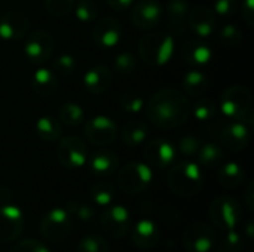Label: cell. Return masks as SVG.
I'll return each instance as SVG.
<instances>
[{"label": "cell", "mask_w": 254, "mask_h": 252, "mask_svg": "<svg viewBox=\"0 0 254 252\" xmlns=\"http://www.w3.org/2000/svg\"><path fill=\"white\" fill-rule=\"evenodd\" d=\"M73 9L80 22H92L98 16V4L95 0H79L74 3Z\"/></svg>", "instance_id": "obj_35"}, {"label": "cell", "mask_w": 254, "mask_h": 252, "mask_svg": "<svg viewBox=\"0 0 254 252\" xmlns=\"http://www.w3.org/2000/svg\"><path fill=\"white\" fill-rule=\"evenodd\" d=\"M208 215L211 223L217 229L228 232V230H234L240 224L243 212H241V205L238 203L237 199L231 196H219L211 202Z\"/></svg>", "instance_id": "obj_7"}, {"label": "cell", "mask_w": 254, "mask_h": 252, "mask_svg": "<svg viewBox=\"0 0 254 252\" xmlns=\"http://www.w3.org/2000/svg\"><path fill=\"white\" fill-rule=\"evenodd\" d=\"M86 163L94 175L109 177L116 172V169L119 166V157L113 151L100 150V151H95L92 156H88Z\"/></svg>", "instance_id": "obj_23"}, {"label": "cell", "mask_w": 254, "mask_h": 252, "mask_svg": "<svg viewBox=\"0 0 254 252\" xmlns=\"http://www.w3.org/2000/svg\"><path fill=\"white\" fill-rule=\"evenodd\" d=\"M196 156H198L199 165L204 166V168H208V169L220 166L222 162H223V157H225L222 147L219 144H216V143L202 144Z\"/></svg>", "instance_id": "obj_30"}, {"label": "cell", "mask_w": 254, "mask_h": 252, "mask_svg": "<svg viewBox=\"0 0 254 252\" xmlns=\"http://www.w3.org/2000/svg\"><path fill=\"white\" fill-rule=\"evenodd\" d=\"M58 88L57 76L52 70L49 68H37L33 76H31V89L39 95V97H51Z\"/></svg>", "instance_id": "obj_25"}, {"label": "cell", "mask_w": 254, "mask_h": 252, "mask_svg": "<svg viewBox=\"0 0 254 252\" xmlns=\"http://www.w3.org/2000/svg\"><path fill=\"white\" fill-rule=\"evenodd\" d=\"M83 134L91 144L106 147L115 143L118 137V126L107 116H95L85 123Z\"/></svg>", "instance_id": "obj_12"}, {"label": "cell", "mask_w": 254, "mask_h": 252, "mask_svg": "<svg viewBox=\"0 0 254 252\" xmlns=\"http://www.w3.org/2000/svg\"><path fill=\"white\" fill-rule=\"evenodd\" d=\"M106 1L112 9H115L118 12L127 10L128 7H131L134 4V0H106Z\"/></svg>", "instance_id": "obj_47"}, {"label": "cell", "mask_w": 254, "mask_h": 252, "mask_svg": "<svg viewBox=\"0 0 254 252\" xmlns=\"http://www.w3.org/2000/svg\"><path fill=\"white\" fill-rule=\"evenodd\" d=\"M76 58L70 53L60 55L54 62H52V71L60 74V76H71L76 70Z\"/></svg>", "instance_id": "obj_37"}, {"label": "cell", "mask_w": 254, "mask_h": 252, "mask_svg": "<svg viewBox=\"0 0 254 252\" xmlns=\"http://www.w3.org/2000/svg\"><path fill=\"white\" fill-rule=\"evenodd\" d=\"M89 196H91L94 203H97L100 206H109L115 198V189L110 183L101 181V183H97L91 187Z\"/></svg>", "instance_id": "obj_33"}, {"label": "cell", "mask_w": 254, "mask_h": 252, "mask_svg": "<svg viewBox=\"0 0 254 252\" xmlns=\"http://www.w3.org/2000/svg\"><path fill=\"white\" fill-rule=\"evenodd\" d=\"M190 111L199 122H208L211 120L217 113V105L211 98L207 97H198L193 107H190Z\"/></svg>", "instance_id": "obj_32"}, {"label": "cell", "mask_w": 254, "mask_h": 252, "mask_svg": "<svg viewBox=\"0 0 254 252\" xmlns=\"http://www.w3.org/2000/svg\"><path fill=\"white\" fill-rule=\"evenodd\" d=\"M146 114L149 120L159 128H179L185 125L190 116V102L183 92L165 88L149 98Z\"/></svg>", "instance_id": "obj_1"}, {"label": "cell", "mask_w": 254, "mask_h": 252, "mask_svg": "<svg viewBox=\"0 0 254 252\" xmlns=\"http://www.w3.org/2000/svg\"><path fill=\"white\" fill-rule=\"evenodd\" d=\"M162 18V6L158 0H140L134 4L131 21L138 30L155 28Z\"/></svg>", "instance_id": "obj_16"}, {"label": "cell", "mask_w": 254, "mask_h": 252, "mask_svg": "<svg viewBox=\"0 0 254 252\" xmlns=\"http://www.w3.org/2000/svg\"><path fill=\"white\" fill-rule=\"evenodd\" d=\"M7 252H51L49 248L37 239H24L16 242Z\"/></svg>", "instance_id": "obj_44"}, {"label": "cell", "mask_w": 254, "mask_h": 252, "mask_svg": "<svg viewBox=\"0 0 254 252\" xmlns=\"http://www.w3.org/2000/svg\"><path fill=\"white\" fill-rule=\"evenodd\" d=\"M30 19L18 10H9L0 16V39L3 40H19L27 36Z\"/></svg>", "instance_id": "obj_18"}, {"label": "cell", "mask_w": 254, "mask_h": 252, "mask_svg": "<svg viewBox=\"0 0 254 252\" xmlns=\"http://www.w3.org/2000/svg\"><path fill=\"white\" fill-rule=\"evenodd\" d=\"M204 177L198 163L185 160L174 165L168 175L167 184L168 189L179 198H193L202 189Z\"/></svg>", "instance_id": "obj_2"}, {"label": "cell", "mask_w": 254, "mask_h": 252, "mask_svg": "<svg viewBox=\"0 0 254 252\" xmlns=\"http://www.w3.org/2000/svg\"><path fill=\"white\" fill-rule=\"evenodd\" d=\"M24 226V214L18 206L10 203L0 206V244H9L18 239Z\"/></svg>", "instance_id": "obj_13"}, {"label": "cell", "mask_w": 254, "mask_h": 252, "mask_svg": "<svg viewBox=\"0 0 254 252\" xmlns=\"http://www.w3.org/2000/svg\"><path fill=\"white\" fill-rule=\"evenodd\" d=\"M250 141V128L246 122L232 120L220 132V143L225 149L231 151H241L247 147Z\"/></svg>", "instance_id": "obj_19"}, {"label": "cell", "mask_w": 254, "mask_h": 252, "mask_svg": "<svg viewBox=\"0 0 254 252\" xmlns=\"http://www.w3.org/2000/svg\"><path fill=\"white\" fill-rule=\"evenodd\" d=\"M182 56L186 64L199 67L205 65L213 58V49L211 46L201 37L189 39L182 46Z\"/></svg>", "instance_id": "obj_20"}, {"label": "cell", "mask_w": 254, "mask_h": 252, "mask_svg": "<svg viewBox=\"0 0 254 252\" xmlns=\"http://www.w3.org/2000/svg\"><path fill=\"white\" fill-rule=\"evenodd\" d=\"M12 198H13V192L7 186H0V203L6 205L12 201Z\"/></svg>", "instance_id": "obj_49"}, {"label": "cell", "mask_w": 254, "mask_h": 252, "mask_svg": "<svg viewBox=\"0 0 254 252\" xmlns=\"http://www.w3.org/2000/svg\"><path fill=\"white\" fill-rule=\"evenodd\" d=\"M36 134L46 143L57 141L61 137V122L54 116H42L36 122Z\"/></svg>", "instance_id": "obj_29"}, {"label": "cell", "mask_w": 254, "mask_h": 252, "mask_svg": "<svg viewBox=\"0 0 254 252\" xmlns=\"http://www.w3.org/2000/svg\"><path fill=\"white\" fill-rule=\"evenodd\" d=\"M243 250H244V238L235 229L228 230L217 245V252H241Z\"/></svg>", "instance_id": "obj_36"}, {"label": "cell", "mask_w": 254, "mask_h": 252, "mask_svg": "<svg viewBox=\"0 0 254 252\" xmlns=\"http://www.w3.org/2000/svg\"><path fill=\"white\" fill-rule=\"evenodd\" d=\"M238 6H240V0H216L213 10L219 16H232L235 15Z\"/></svg>", "instance_id": "obj_45"}, {"label": "cell", "mask_w": 254, "mask_h": 252, "mask_svg": "<svg viewBox=\"0 0 254 252\" xmlns=\"http://www.w3.org/2000/svg\"><path fill=\"white\" fill-rule=\"evenodd\" d=\"M91 36H92L94 43L98 48H101V49H112L121 40V36H122L121 22L115 16H112V15L101 16L95 22V25L92 27Z\"/></svg>", "instance_id": "obj_14"}, {"label": "cell", "mask_w": 254, "mask_h": 252, "mask_svg": "<svg viewBox=\"0 0 254 252\" xmlns=\"http://www.w3.org/2000/svg\"><path fill=\"white\" fill-rule=\"evenodd\" d=\"M210 83V80H208V77L202 73V71H199V70H190V71H188L185 76H183V79H182V86H183V91L188 94V95H190V97H202L205 92H207V89H208V85Z\"/></svg>", "instance_id": "obj_27"}, {"label": "cell", "mask_w": 254, "mask_h": 252, "mask_svg": "<svg viewBox=\"0 0 254 252\" xmlns=\"http://www.w3.org/2000/svg\"><path fill=\"white\" fill-rule=\"evenodd\" d=\"M174 53V39L165 31H152L138 42V55L149 65H165Z\"/></svg>", "instance_id": "obj_3"}, {"label": "cell", "mask_w": 254, "mask_h": 252, "mask_svg": "<svg viewBox=\"0 0 254 252\" xmlns=\"http://www.w3.org/2000/svg\"><path fill=\"white\" fill-rule=\"evenodd\" d=\"M100 226L112 239H122L131 230V215L122 205H109L100 214Z\"/></svg>", "instance_id": "obj_9"}, {"label": "cell", "mask_w": 254, "mask_h": 252, "mask_svg": "<svg viewBox=\"0 0 254 252\" xmlns=\"http://www.w3.org/2000/svg\"><path fill=\"white\" fill-rule=\"evenodd\" d=\"M110 245L101 235H88L76 247V252H109Z\"/></svg>", "instance_id": "obj_34"}, {"label": "cell", "mask_w": 254, "mask_h": 252, "mask_svg": "<svg viewBox=\"0 0 254 252\" xmlns=\"http://www.w3.org/2000/svg\"><path fill=\"white\" fill-rule=\"evenodd\" d=\"M153 180L152 168L143 162H129L119 169L116 181L122 192L128 195H140L146 192Z\"/></svg>", "instance_id": "obj_4"}, {"label": "cell", "mask_w": 254, "mask_h": 252, "mask_svg": "<svg viewBox=\"0 0 254 252\" xmlns=\"http://www.w3.org/2000/svg\"><path fill=\"white\" fill-rule=\"evenodd\" d=\"M65 211L70 215L76 217L79 221H83V223H88V221H91L94 218V209L89 205L80 203L77 201H70L67 203V206H65Z\"/></svg>", "instance_id": "obj_39"}, {"label": "cell", "mask_w": 254, "mask_h": 252, "mask_svg": "<svg viewBox=\"0 0 254 252\" xmlns=\"http://www.w3.org/2000/svg\"><path fill=\"white\" fill-rule=\"evenodd\" d=\"M76 0H45L46 10L54 16H64L73 10Z\"/></svg>", "instance_id": "obj_41"}, {"label": "cell", "mask_w": 254, "mask_h": 252, "mask_svg": "<svg viewBox=\"0 0 254 252\" xmlns=\"http://www.w3.org/2000/svg\"><path fill=\"white\" fill-rule=\"evenodd\" d=\"M252 94L247 88L234 85L222 94L220 110L231 120L246 122L252 113Z\"/></svg>", "instance_id": "obj_5"}, {"label": "cell", "mask_w": 254, "mask_h": 252, "mask_svg": "<svg viewBox=\"0 0 254 252\" xmlns=\"http://www.w3.org/2000/svg\"><path fill=\"white\" fill-rule=\"evenodd\" d=\"M202 143L198 137H193V135H185L180 138L179 141V151L188 157H193L198 154L199 149H201Z\"/></svg>", "instance_id": "obj_42"}, {"label": "cell", "mask_w": 254, "mask_h": 252, "mask_svg": "<svg viewBox=\"0 0 254 252\" xmlns=\"http://www.w3.org/2000/svg\"><path fill=\"white\" fill-rule=\"evenodd\" d=\"M85 111L76 102H65L58 110V120L67 126H77L83 122Z\"/></svg>", "instance_id": "obj_31"}, {"label": "cell", "mask_w": 254, "mask_h": 252, "mask_svg": "<svg viewBox=\"0 0 254 252\" xmlns=\"http://www.w3.org/2000/svg\"><path fill=\"white\" fill-rule=\"evenodd\" d=\"M167 15L170 19V28L174 34H182L188 25L189 4L186 0H170L167 4Z\"/></svg>", "instance_id": "obj_24"}, {"label": "cell", "mask_w": 254, "mask_h": 252, "mask_svg": "<svg viewBox=\"0 0 254 252\" xmlns=\"http://www.w3.org/2000/svg\"><path fill=\"white\" fill-rule=\"evenodd\" d=\"M144 100L134 92H128L121 98V107L127 113H138L144 108Z\"/></svg>", "instance_id": "obj_43"}, {"label": "cell", "mask_w": 254, "mask_h": 252, "mask_svg": "<svg viewBox=\"0 0 254 252\" xmlns=\"http://www.w3.org/2000/svg\"><path fill=\"white\" fill-rule=\"evenodd\" d=\"M246 236L249 238V241H253L254 230H253V220H250L246 226Z\"/></svg>", "instance_id": "obj_50"}, {"label": "cell", "mask_w": 254, "mask_h": 252, "mask_svg": "<svg viewBox=\"0 0 254 252\" xmlns=\"http://www.w3.org/2000/svg\"><path fill=\"white\" fill-rule=\"evenodd\" d=\"M143 154L150 168L167 169L176 159V149L170 141L164 138H155L144 146Z\"/></svg>", "instance_id": "obj_15"}, {"label": "cell", "mask_w": 254, "mask_h": 252, "mask_svg": "<svg viewBox=\"0 0 254 252\" xmlns=\"http://www.w3.org/2000/svg\"><path fill=\"white\" fill-rule=\"evenodd\" d=\"M131 239L135 248L138 250H152L156 247V244L161 239V230L159 226L147 218L140 220L134 227L131 233Z\"/></svg>", "instance_id": "obj_21"}, {"label": "cell", "mask_w": 254, "mask_h": 252, "mask_svg": "<svg viewBox=\"0 0 254 252\" xmlns=\"http://www.w3.org/2000/svg\"><path fill=\"white\" fill-rule=\"evenodd\" d=\"M244 201H246V205H247L249 211H254V184L253 183H249V184H247V189H246V193H244Z\"/></svg>", "instance_id": "obj_48"}, {"label": "cell", "mask_w": 254, "mask_h": 252, "mask_svg": "<svg viewBox=\"0 0 254 252\" xmlns=\"http://www.w3.org/2000/svg\"><path fill=\"white\" fill-rule=\"evenodd\" d=\"M188 25L190 27V30L198 37L207 39L216 31V25H217L216 13L208 6L198 4V6H195L193 9L189 10Z\"/></svg>", "instance_id": "obj_17"}, {"label": "cell", "mask_w": 254, "mask_h": 252, "mask_svg": "<svg viewBox=\"0 0 254 252\" xmlns=\"http://www.w3.org/2000/svg\"><path fill=\"white\" fill-rule=\"evenodd\" d=\"M73 221L71 215L64 208H54L48 211L39 224V232L51 244H60L71 233Z\"/></svg>", "instance_id": "obj_6"}, {"label": "cell", "mask_w": 254, "mask_h": 252, "mask_svg": "<svg viewBox=\"0 0 254 252\" xmlns=\"http://www.w3.org/2000/svg\"><path fill=\"white\" fill-rule=\"evenodd\" d=\"M219 183L226 187V189H235L241 186L246 180V172L241 165L235 162H229L220 166L219 174H217Z\"/></svg>", "instance_id": "obj_28"}, {"label": "cell", "mask_w": 254, "mask_h": 252, "mask_svg": "<svg viewBox=\"0 0 254 252\" xmlns=\"http://www.w3.org/2000/svg\"><path fill=\"white\" fill-rule=\"evenodd\" d=\"M219 37H220V42L226 46V48H234L237 46L241 39H243V33L241 30L235 25V24H228L225 25L220 33H219Z\"/></svg>", "instance_id": "obj_40"}, {"label": "cell", "mask_w": 254, "mask_h": 252, "mask_svg": "<svg viewBox=\"0 0 254 252\" xmlns=\"http://www.w3.org/2000/svg\"><path fill=\"white\" fill-rule=\"evenodd\" d=\"M113 67L119 74H131L137 68V58L131 52H122L115 58Z\"/></svg>", "instance_id": "obj_38"}, {"label": "cell", "mask_w": 254, "mask_h": 252, "mask_svg": "<svg viewBox=\"0 0 254 252\" xmlns=\"http://www.w3.org/2000/svg\"><path fill=\"white\" fill-rule=\"evenodd\" d=\"M57 159L67 169H79L88 162V147L80 137H64L57 147Z\"/></svg>", "instance_id": "obj_8"}, {"label": "cell", "mask_w": 254, "mask_h": 252, "mask_svg": "<svg viewBox=\"0 0 254 252\" xmlns=\"http://www.w3.org/2000/svg\"><path fill=\"white\" fill-rule=\"evenodd\" d=\"M113 82L112 70L106 65H95L89 68L83 76V85L88 92L94 95L104 94Z\"/></svg>", "instance_id": "obj_22"}, {"label": "cell", "mask_w": 254, "mask_h": 252, "mask_svg": "<svg viewBox=\"0 0 254 252\" xmlns=\"http://www.w3.org/2000/svg\"><path fill=\"white\" fill-rule=\"evenodd\" d=\"M54 48H55L54 39L48 31L36 30L31 31L28 36H25L24 53L25 58L34 65H42L46 61H49V58L54 53Z\"/></svg>", "instance_id": "obj_10"}, {"label": "cell", "mask_w": 254, "mask_h": 252, "mask_svg": "<svg viewBox=\"0 0 254 252\" xmlns=\"http://www.w3.org/2000/svg\"><path fill=\"white\" fill-rule=\"evenodd\" d=\"M147 137H149V126L143 120H131L121 131V138L124 144L128 147H137L140 144H144Z\"/></svg>", "instance_id": "obj_26"}, {"label": "cell", "mask_w": 254, "mask_h": 252, "mask_svg": "<svg viewBox=\"0 0 254 252\" xmlns=\"http://www.w3.org/2000/svg\"><path fill=\"white\" fill-rule=\"evenodd\" d=\"M214 229L202 221L189 224L183 233V247L188 252H210L216 245Z\"/></svg>", "instance_id": "obj_11"}, {"label": "cell", "mask_w": 254, "mask_h": 252, "mask_svg": "<svg viewBox=\"0 0 254 252\" xmlns=\"http://www.w3.org/2000/svg\"><path fill=\"white\" fill-rule=\"evenodd\" d=\"M241 12H243V18L244 21L253 27L254 25V0H244L241 4Z\"/></svg>", "instance_id": "obj_46"}]
</instances>
